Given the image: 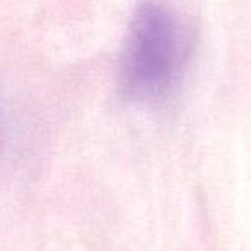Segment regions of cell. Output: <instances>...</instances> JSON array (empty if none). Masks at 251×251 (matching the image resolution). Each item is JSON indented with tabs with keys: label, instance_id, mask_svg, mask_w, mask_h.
<instances>
[{
	"label": "cell",
	"instance_id": "1",
	"mask_svg": "<svg viewBox=\"0 0 251 251\" xmlns=\"http://www.w3.org/2000/svg\"><path fill=\"white\" fill-rule=\"evenodd\" d=\"M191 57V35L177 12L148 0L138 7L119 64V88L127 100L155 103L171 97Z\"/></svg>",
	"mask_w": 251,
	"mask_h": 251
}]
</instances>
